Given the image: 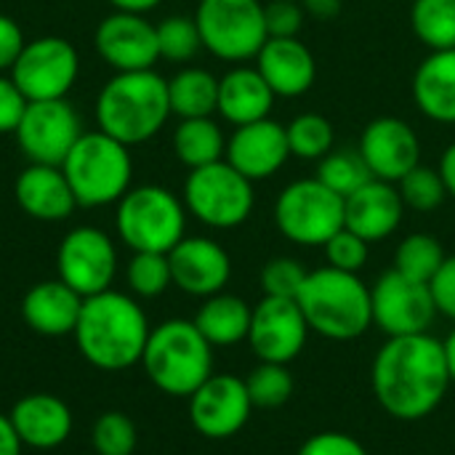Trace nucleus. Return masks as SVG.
Returning <instances> with one entry per match:
<instances>
[{
	"label": "nucleus",
	"mask_w": 455,
	"mask_h": 455,
	"mask_svg": "<svg viewBox=\"0 0 455 455\" xmlns=\"http://www.w3.org/2000/svg\"><path fill=\"white\" fill-rule=\"evenodd\" d=\"M379 405L397 421H421L432 416L451 389L445 347L429 333L389 339L371 371Z\"/></svg>",
	"instance_id": "f257e3e1"
},
{
	"label": "nucleus",
	"mask_w": 455,
	"mask_h": 455,
	"mask_svg": "<svg viewBox=\"0 0 455 455\" xmlns=\"http://www.w3.org/2000/svg\"><path fill=\"white\" fill-rule=\"evenodd\" d=\"M149 331L141 304L133 296L109 288L83 301L72 336L88 365L117 373L141 363Z\"/></svg>",
	"instance_id": "f03ea898"
},
{
	"label": "nucleus",
	"mask_w": 455,
	"mask_h": 455,
	"mask_svg": "<svg viewBox=\"0 0 455 455\" xmlns=\"http://www.w3.org/2000/svg\"><path fill=\"white\" fill-rule=\"evenodd\" d=\"M171 117L168 80L155 69L117 72L96 99L99 131L125 147L144 144L163 131Z\"/></svg>",
	"instance_id": "7ed1b4c3"
},
{
	"label": "nucleus",
	"mask_w": 455,
	"mask_h": 455,
	"mask_svg": "<svg viewBox=\"0 0 455 455\" xmlns=\"http://www.w3.org/2000/svg\"><path fill=\"white\" fill-rule=\"evenodd\" d=\"M296 304L304 312L309 331L331 341H355L373 325L371 288L360 275L333 267L309 272Z\"/></svg>",
	"instance_id": "20e7f679"
},
{
	"label": "nucleus",
	"mask_w": 455,
	"mask_h": 455,
	"mask_svg": "<svg viewBox=\"0 0 455 455\" xmlns=\"http://www.w3.org/2000/svg\"><path fill=\"white\" fill-rule=\"evenodd\" d=\"M141 368L168 397H192L213 376V347L192 320H165L149 331Z\"/></svg>",
	"instance_id": "39448f33"
},
{
	"label": "nucleus",
	"mask_w": 455,
	"mask_h": 455,
	"mask_svg": "<svg viewBox=\"0 0 455 455\" xmlns=\"http://www.w3.org/2000/svg\"><path fill=\"white\" fill-rule=\"evenodd\" d=\"M61 171L72 187L77 205L99 208L117 203L133 179V160L123 141L104 131H91L77 139L61 163Z\"/></svg>",
	"instance_id": "423d86ee"
},
{
	"label": "nucleus",
	"mask_w": 455,
	"mask_h": 455,
	"mask_svg": "<svg viewBox=\"0 0 455 455\" xmlns=\"http://www.w3.org/2000/svg\"><path fill=\"white\" fill-rule=\"evenodd\" d=\"M115 229L133 253H171L187 237V208L171 189L144 184L117 200Z\"/></svg>",
	"instance_id": "0eeeda50"
},
{
	"label": "nucleus",
	"mask_w": 455,
	"mask_h": 455,
	"mask_svg": "<svg viewBox=\"0 0 455 455\" xmlns=\"http://www.w3.org/2000/svg\"><path fill=\"white\" fill-rule=\"evenodd\" d=\"M253 181L227 160L189 171L184 181V208L211 229H235L253 213Z\"/></svg>",
	"instance_id": "6e6552de"
},
{
	"label": "nucleus",
	"mask_w": 455,
	"mask_h": 455,
	"mask_svg": "<svg viewBox=\"0 0 455 455\" xmlns=\"http://www.w3.org/2000/svg\"><path fill=\"white\" fill-rule=\"evenodd\" d=\"M275 224L296 245H325L344 229V197L328 189L317 176L288 184L275 200Z\"/></svg>",
	"instance_id": "1a4fd4ad"
},
{
	"label": "nucleus",
	"mask_w": 455,
	"mask_h": 455,
	"mask_svg": "<svg viewBox=\"0 0 455 455\" xmlns=\"http://www.w3.org/2000/svg\"><path fill=\"white\" fill-rule=\"evenodd\" d=\"M195 21L203 48L224 61L256 59L269 40L259 0H200Z\"/></svg>",
	"instance_id": "9d476101"
},
{
	"label": "nucleus",
	"mask_w": 455,
	"mask_h": 455,
	"mask_svg": "<svg viewBox=\"0 0 455 455\" xmlns=\"http://www.w3.org/2000/svg\"><path fill=\"white\" fill-rule=\"evenodd\" d=\"M80 72L77 51L69 40L45 35L24 43L19 59L11 67V80L27 101L67 99Z\"/></svg>",
	"instance_id": "9b49d317"
},
{
	"label": "nucleus",
	"mask_w": 455,
	"mask_h": 455,
	"mask_svg": "<svg viewBox=\"0 0 455 455\" xmlns=\"http://www.w3.org/2000/svg\"><path fill=\"white\" fill-rule=\"evenodd\" d=\"M59 280L83 299L112 288L117 272V251L107 232L96 227H77L64 235L56 251Z\"/></svg>",
	"instance_id": "f8f14e48"
},
{
	"label": "nucleus",
	"mask_w": 455,
	"mask_h": 455,
	"mask_svg": "<svg viewBox=\"0 0 455 455\" xmlns=\"http://www.w3.org/2000/svg\"><path fill=\"white\" fill-rule=\"evenodd\" d=\"M373 325H379L389 339L429 333L437 307L427 283L411 280L397 269L384 272L371 288Z\"/></svg>",
	"instance_id": "ddd939ff"
},
{
	"label": "nucleus",
	"mask_w": 455,
	"mask_h": 455,
	"mask_svg": "<svg viewBox=\"0 0 455 455\" xmlns=\"http://www.w3.org/2000/svg\"><path fill=\"white\" fill-rule=\"evenodd\" d=\"M80 136V117L67 99L29 101L16 128V141L29 163L59 168Z\"/></svg>",
	"instance_id": "4468645a"
},
{
	"label": "nucleus",
	"mask_w": 455,
	"mask_h": 455,
	"mask_svg": "<svg viewBox=\"0 0 455 455\" xmlns=\"http://www.w3.org/2000/svg\"><path fill=\"white\" fill-rule=\"evenodd\" d=\"M309 325L296 299L264 296L251 315L248 344L259 363H293L307 347Z\"/></svg>",
	"instance_id": "2eb2a0df"
},
{
	"label": "nucleus",
	"mask_w": 455,
	"mask_h": 455,
	"mask_svg": "<svg viewBox=\"0 0 455 455\" xmlns=\"http://www.w3.org/2000/svg\"><path fill=\"white\" fill-rule=\"evenodd\" d=\"M253 411L245 379L213 373L189 397V421L205 440H229L248 424Z\"/></svg>",
	"instance_id": "dca6fc26"
},
{
	"label": "nucleus",
	"mask_w": 455,
	"mask_h": 455,
	"mask_svg": "<svg viewBox=\"0 0 455 455\" xmlns=\"http://www.w3.org/2000/svg\"><path fill=\"white\" fill-rule=\"evenodd\" d=\"M93 45L99 56L117 72L152 69L160 59L157 27L144 19V13L115 11L104 16L93 32Z\"/></svg>",
	"instance_id": "f3484780"
},
{
	"label": "nucleus",
	"mask_w": 455,
	"mask_h": 455,
	"mask_svg": "<svg viewBox=\"0 0 455 455\" xmlns=\"http://www.w3.org/2000/svg\"><path fill=\"white\" fill-rule=\"evenodd\" d=\"M360 155L373 179L397 184L421 163V141L416 131L400 117H376L360 136Z\"/></svg>",
	"instance_id": "a211bd4d"
},
{
	"label": "nucleus",
	"mask_w": 455,
	"mask_h": 455,
	"mask_svg": "<svg viewBox=\"0 0 455 455\" xmlns=\"http://www.w3.org/2000/svg\"><path fill=\"white\" fill-rule=\"evenodd\" d=\"M168 264L173 285L195 299L221 293L232 277L229 253L211 237H184L168 253Z\"/></svg>",
	"instance_id": "6ab92c4d"
},
{
	"label": "nucleus",
	"mask_w": 455,
	"mask_h": 455,
	"mask_svg": "<svg viewBox=\"0 0 455 455\" xmlns=\"http://www.w3.org/2000/svg\"><path fill=\"white\" fill-rule=\"evenodd\" d=\"M288 157H291V147H288L285 125L269 117L248 125H237L224 152V160L251 181L275 176Z\"/></svg>",
	"instance_id": "aec40b11"
},
{
	"label": "nucleus",
	"mask_w": 455,
	"mask_h": 455,
	"mask_svg": "<svg viewBox=\"0 0 455 455\" xmlns=\"http://www.w3.org/2000/svg\"><path fill=\"white\" fill-rule=\"evenodd\" d=\"M405 203L392 181L371 179L344 200V227L368 243H381L403 224Z\"/></svg>",
	"instance_id": "412c9836"
},
{
	"label": "nucleus",
	"mask_w": 455,
	"mask_h": 455,
	"mask_svg": "<svg viewBox=\"0 0 455 455\" xmlns=\"http://www.w3.org/2000/svg\"><path fill=\"white\" fill-rule=\"evenodd\" d=\"M19 440L32 451H53L64 445L72 435L69 405L48 392H32L13 403L8 413Z\"/></svg>",
	"instance_id": "4be33fe9"
},
{
	"label": "nucleus",
	"mask_w": 455,
	"mask_h": 455,
	"mask_svg": "<svg viewBox=\"0 0 455 455\" xmlns=\"http://www.w3.org/2000/svg\"><path fill=\"white\" fill-rule=\"evenodd\" d=\"M256 69L283 99L304 96L317 77L315 53L299 37H269L256 56Z\"/></svg>",
	"instance_id": "5701e85b"
},
{
	"label": "nucleus",
	"mask_w": 455,
	"mask_h": 455,
	"mask_svg": "<svg viewBox=\"0 0 455 455\" xmlns=\"http://www.w3.org/2000/svg\"><path fill=\"white\" fill-rule=\"evenodd\" d=\"M83 296L72 291L67 283L56 280H43L32 285L24 299H21V320L27 328L37 336L45 339H61L72 336L80 320L83 309Z\"/></svg>",
	"instance_id": "b1692460"
},
{
	"label": "nucleus",
	"mask_w": 455,
	"mask_h": 455,
	"mask_svg": "<svg viewBox=\"0 0 455 455\" xmlns=\"http://www.w3.org/2000/svg\"><path fill=\"white\" fill-rule=\"evenodd\" d=\"M13 195L19 208L37 221H64L77 208L72 187L59 165L29 163L19 173L13 184Z\"/></svg>",
	"instance_id": "393cba45"
},
{
	"label": "nucleus",
	"mask_w": 455,
	"mask_h": 455,
	"mask_svg": "<svg viewBox=\"0 0 455 455\" xmlns=\"http://www.w3.org/2000/svg\"><path fill=\"white\" fill-rule=\"evenodd\" d=\"M275 91L256 67H235L219 80V115L237 125H248L269 117L275 107Z\"/></svg>",
	"instance_id": "a878e982"
},
{
	"label": "nucleus",
	"mask_w": 455,
	"mask_h": 455,
	"mask_svg": "<svg viewBox=\"0 0 455 455\" xmlns=\"http://www.w3.org/2000/svg\"><path fill=\"white\" fill-rule=\"evenodd\" d=\"M416 107L435 123H455V48L432 51L413 72Z\"/></svg>",
	"instance_id": "bb28decb"
},
{
	"label": "nucleus",
	"mask_w": 455,
	"mask_h": 455,
	"mask_svg": "<svg viewBox=\"0 0 455 455\" xmlns=\"http://www.w3.org/2000/svg\"><path fill=\"white\" fill-rule=\"evenodd\" d=\"M251 315L253 307H248L240 296L221 291L216 296L203 299L192 323L211 347H235L240 341H248Z\"/></svg>",
	"instance_id": "cd10ccee"
},
{
	"label": "nucleus",
	"mask_w": 455,
	"mask_h": 455,
	"mask_svg": "<svg viewBox=\"0 0 455 455\" xmlns=\"http://www.w3.org/2000/svg\"><path fill=\"white\" fill-rule=\"evenodd\" d=\"M171 115L187 117H211L219 109V77L208 69L187 67L168 80Z\"/></svg>",
	"instance_id": "c85d7f7f"
},
{
	"label": "nucleus",
	"mask_w": 455,
	"mask_h": 455,
	"mask_svg": "<svg viewBox=\"0 0 455 455\" xmlns=\"http://www.w3.org/2000/svg\"><path fill=\"white\" fill-rule=\"evenodd\" d=\"M173 152L189 171H195L224 160L227 139L213 117H187L173 131Z\"/></svg>",
	"instance_id": "c756f323"
},
{
	"label": "nucleus",
	"mask_w": 455,
	"mask_h": 455,
	"mask_svg": "<svg viewBox=\"0 0 455 455\" xmlns=\"http://www.w3.org/2000/svg\"><path fill=\"white\" fill-rule=\"evenodd\" d=\"M411 27L429 51L455 48V0H413Z\"/></svg>",
	"instance_id": "7c9ffc66"
},
{
	"label": "nucleus",
	"mask_w": 455,
	"mask_h": 455,
	"mask_svg": "<svg viewBox=\"0 0 455 455\" xmlns=\"http://www.w3.org/2000/svg\"><path fill=\"white\" fill-rule=\"evenodd\" d=\"M317 179L347 200L360 187H365L373 179V173L363 160L360 149H331L317 165Z\"/></svg>",
	"instance_id": "2f4dec72"
},
{
	"label": "nucleus",
	"mask_w": 455,
	"mask_h": 455,
	"mask_svg": "<svg viewBox=\"0 0 455 455\" xmlns=\"http://www.w3.org/2000/svg\"><path fill=\"white\" fill-rule=\"evenodd\" d=\"M285 133H288L291 155L299 160H323L333 149V141H336L333 123L317 112H304L293 117L285 125Z\"/></svg>",
	"instance_id": "473e14b6"
},
{
	"label": "nucleus",
	"mask_w": 455,
	"mask_h": 455,
	"mask_svg": "<svg viewBox=\"0 0 455 455\" xmlns=\"http://www.w3.org/2000/svg\"><path fill=\"white\" fill-rule=\"evenodd\" d=\"M445 251L440 245V240H435L432 235H408L400 245H397V253H395V267L400 275L411 277V280H419V283H427L437 275V269L443 267L445 261Z\"/></svg>",
	"instance_id": "72a5a7b5"
},
{
	"label": "nucleus",
	"mask_w": 455,
	"mask_h": 455,
	"mask_svg": "<svg viewBox=\"0 0 455 455\" xmlns=\"http://www.w3.org/2000/svg\"><path fill=\"white\" fill-rule=\"evenodd\" d=\"M248 395L253 408H264V411H275L283 408L291 395H293V376L288 371V365H277V363H259L251 376L245 379Z\"/></svg>",
	"instance_id": "f704fd0d"
},
{
	"label": "nucleus",
	"mask_w": 455,
	"mask_h": 455,
	"mask_svg": "<svg viewBox=\"0 0 455 455\" xmlns=\"http://www.w3.org/2000/svg\"><path fill=\"white\" fill-rule=\"evenodd\" d=\"M125 280L131 293L139 299L163 296L173 285L168 253H133L125 269Z\"/></svg>",
	"instance_id": "c9c22d12"
},
{
	"label": "nucleus",
	"mask_w": 455,
	"mask_h": 455,
	"mask_svg": "<svg viewBox=\"0 0 455 455\" xmlns=\"http://www.w3.org/2000/svg\"><path fill=\"white\" fill-rule=\"evenodd\" d=\"M397 189H400V197H403L405 208H413L419 213L437 211L448 197V189H445V181H443L440 171H435L429 165H421V163L397 181Z\"/></svg>",
	"instance_id": "e433bc0d"
},
{
	"label": "nucleus",
	"mask_w": 455,
	"mask_h": 455,
	"mask_svg": "<svg viewBox=\"0 0 455 455\" xmlns=\"http://www.w3.org/2000/svg\"><path fill=\"white\" fill-rule=\"evenodd\" d=\"M139 443L136 424L120 411H107L93 421L91 445L96 455H133Z\"/></svg>",
	"instance_id": "4c0bfd02"
},
{
	"label": "nucleus",
	"mask_w": 455,
	"mask_h": 455,
	"mask_svg": "<svg viewBox=\"0 0 455 455\" xmlns=\"http://www.w3.org/2000/svg\"><path fill=\"white\" fill-rule=\"evenodd\" d=\"M157 45L160 59L168 61H189L203 48L200 29L195 16H168L157 24Z\"/></svg>",
	"instance_id": "58836bf2"
},
{
	"label": "nucleus",
	"mask_w": 455,
	"mask_h": 455,
	"mask_svg": "<svg viewBox=\"0 0 455 455\" xmlns=\"http://www.w3.org/2000/svg\"><path fill=\"white\" fill-rule=\"evenodd\" d=\"M307 267L296 259L288 256H277L272 261H267L261 267V291L264 296H275V299H296L304 280H307Z\"/></svg>",
	"instance_id": "ea45409f"
},
{
	"label": "nucleus",
	"mask_w": 455,
	"mask_h": 455,
	"mask_svg": "<svg viewBox=\"0 0 455 455\" xmlns=\"http://www.w3.org/2000/svg\"><path fill=\"white\" fill-rule=\"evenodd\" d=\"M323 248H325L328 267L341 269V272H352V275H360V269L368 264V253H371V243L347 227L341 232H336Z\"/></svg>",
	"instance_id": "a19ab883"
},
{
	"label": "nucleus",
	"mask_w": 455,
	"mask_h": 455,
	"mask_svg": "<svg viewBox=\"0 0 455 455\" xmlns=\"http://www.w3.org/2000/svg\"><path fill=\"white\" fill-rule=\"evenodd\" d=\"M304 8L299 0H269L264 5V21L269 37H299L304 27Z\"/></svg>",
	"instance_id": "79ce46f5"
},
{
	"label": "nucleus",
	"mask_w": 455,
	"mask_h": 455,
	"mask_svg": "<svg viewBox=\"0 0 455 455\" xmlns=\"http://www.w3.org/2000/svg\"><path fill=\"white\" fill-rule=\"evenodd\" d=\"M299 455H368L365 445L344 432H320L315 437H309L301 448Z\"/></svg>",
	"instance_id": "37998d69"
},
{
	"label": "nucleus",
	"mask_w": 455,
	"mask_h": 455,
	"mask_svg": "<svg viewBox=\"0 0 455 455\" xmlns=\"http://www.w3.org/2000/svg\"><path fill=\"white\" fill-rule=\"evenodd\" d=\"M429 291L437 307V315L455 323V256H448L437 275L429 280Z\"/></svg>",
	"instance_id": "c03bdc74"
},
{
	"label": "nucleus",
	"mask_w": 455,
	"mask_h": 455,
	"mask_svg": "<svg viewBox=\"0 0 455 455\" xmlns=\"http://www.w3.org/2000/svg\"><path fill=\"white\" fill-rule=\"evenodd\" d=\"M27 99L24 93L16 88V83L11 77L0 75V133H16L19 120L27 109Z\"/></svg>",
	"instance_id": "a18cd8bd"
},
{
	"label": "nucleus",
	"mask_w": 455,
	"mask_h": 455,
	"mask_svg": "<svg viewBox=\"0 0 455 455\" xmlns=\"http://www.w3.org/2000/svg\"><path fill=\"white\" fill-rule=\"evenodd\" d=\"M24 43H27V40H24L21 27H19L11 16L0 13V72L13 67V61L19 59Z\"/></svg>",
	"instance_id": "49530a36"
},
{
	"label": "nucleus",
	"mask_w": 455,
	"mask_h": 455,
	"mask_svg": "<svg viewBox=\"0 0 455 455\" xmlns=\"http://www.w3.org/2000/svg\"><path fill=\"white\" fill-rule=\"evenodd\" d=\"M304 13L312 16V19H320V21H331L341 13L344 8V0H299Z\"/></svg>",
	"instance_id": "de8ad7c7"
},
{
	"label": "nucleus",
	"mask_w": 455,
	"mask_h": 455,
	"mask_svg": "<svg viewBox=\"0 0 455 455\" xmlns=\"http://www.w3.org/2000/svg\"><path fill=\"white\" fill-rule=\"evenodd\" d=\"M21 440L8 419V413H0V455H21Z\"/></svg>",
	"instance_id": "09e8293b"
},
{
	"label": "nucleus",
	"mask_w": 455,
	"mask_h": 455,
	"mask_svg": "<svg viewBox=\"0 0 455 455\" xmlns=\"http://www.w3.org/2000/svg\"><path fill=\"white\" fill-rule=\"evenodd\" d=\"M440 176H443V181H445V189H448V195L455 197V141L443 152V157H440Z\"/></svg>",
	"instance_id": "8fccbe9b"
},
{
	"label": "nucleus",
	"mask_w": 455,
	"mask_h": 455,
	"mask_svg": "<svg viewBox=\"0 0 455 455\" xmlns=\"http://www.w3.org/2000/svg\"><path fill=\"white\" fill-rule=\"evenodd\" d=\"M115 5V11H125V13H147L152 8H157L163 0H109Z\"/></svg>",
	"instance_id": "3c124183"
},
{
	"label": "nucleus",
	"mask_w": 455,
	"mask_h": 455,
	"mask_svg": "<svg viewBox=\"0 0 455 455\" xmlns=\"http://www.w3.org/2000/svg\"><path fill=\"white\" fill-rule=\"evenodd\" d=\"M445 347V360H448V371H451V381L455 384V331L443 341Z\"/></svg>",
	"instance_id": "603ef678"
}]
</instances>
